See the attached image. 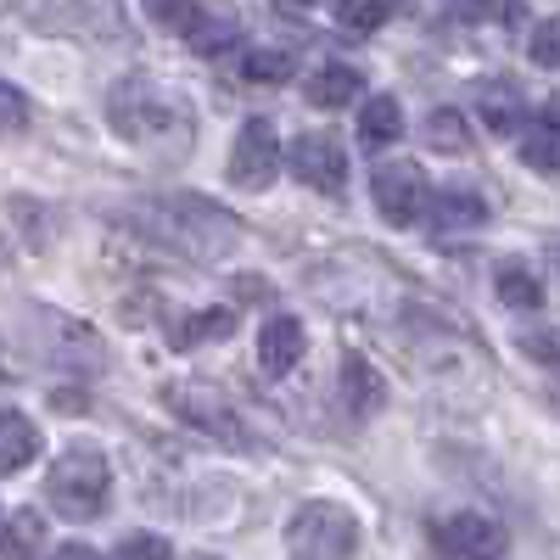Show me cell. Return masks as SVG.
<instances>
[{
  "mask_svg": "<svg viewBox=\"0 0 560 560\" xmlns=\"http://www.w3.org/2000/svg\"><path fill=\"white\" fill-rule=\"evenodd\" d=\"M45 499L57 504V516L68 522H96L107 499H113V471L96 448H68L51 459V471H45Z\"/></svg>",
  "mask_w": 560,
  "mask_h": 560,
  "instance_id": "obj_1",
  "label": "cell"
},
{
  "mask_svg": "<svg viewBox=\"0 0 560 560\" xmlns=\"http://www.w3.org/2000/svg\"><path fill=\"white\" fill-rule=\"evenodd\" d=\"M427 147H432V152H471V124H465V113L438 107V113L427 118Z\"/></svg>",
  "mask_w": 560,
  "mask_h": 560,
  "instance_id": "obj_18",
  "label": "cell"
},
{
  "mask_svg": "<svg viewBox=\"0 0 560 560\" xmlns=\"http://www.w3.org/2000/svg\"><path fill=\"white\" fill-rule=\"evenodd\" d=\"M140 7H147V18L158 28H168V34H191V23L202 18L197 0H140Z\"/></svg>",
  "mask_w": 560,
  "mask_h": 560,
  "instance_id": "obj_20",
  "label": "cell"
},
{
  "mask_svg": "<svg viewBox=\"0 0 560 560\" xmlns=\"http://www.w3.org/2000/svg\"><path fill=\"white\" fill-rule=\"evenodd\" d=\"M477 113H482V124L493 129V135H516L522 124H527V96L510 79H488L482 90H477Z\"/></svg>",
  "mask_w": 560,
  "mask_h": 560,
  "instance_id": "obj_11",
  "label": "cell"
},
{
  "mask_svg": "<svg viewBox=\"0 0 560 560\" xmlns=\"http://www.w3.org/2000/svg\"><path fill=\"white\" fill-rule=\"evenodd\" d=\"M185 39H191L197 51H208V57H213V51H224V45H236V18H208V12H202Z\"/></svg>",
  "mask_w": 560,
  "mask_h": 560,
  "instance_id": "obj_24",
  "label": "cell"
},
{
  "mask_svg": "<svg viewBox=\"0 0 560 560\" xmlns=\"http://www.w3.org/2000/svg\"><path fill=\"white\" fill-rule=\"evenodd\" d=\"M51 560H102V555L90 549V544H62V549H57Z\"/></svg>",
  "mask_w": 560,
  "mask_h": 560,
  "instance_id": "obj_29",
  "label": "cell"
},
{
  "mask_svg": "<svg viewBox=\"0 0 560 560\" xmlns=\"http://www.w3.org/2000/svg\"><path fill=\"white\" fill-rule=\"evenodd\" d=\"M549 258H555V269H560V242H555V247H549Z\"/></svg>",
  "mask_w": 560,
  "mask_h": 560,
  "instance_id": "obj_32",
  "label": "cell"
},
{
  "mask_svg": "<svg viewBox=\"0 0 560 560\" xmlns=\"http://www.w3.org/2000/svg\"><path fill=\"white\" fill-rule=\"evenodd\" d=\"M242 325V308L236 303H219V308H202V314H191V319H179L174 325V348H202V342H219V337H230Z\"/></svg>",
  "mask_w": 560,
  "mask_h": 560,
  "instance_id": "obj_15",
  "label": "cell"
},
{
  "mask_svg": "<svg viewBox=\"0 0 560 560\" xmlns=\"http://www.w3.org/2000/svg\"><path fill=\"white\" fill-rule=\"evenodd\" d=\"M370 197H376L382 219L409 230L415 219H427L432 208V191H427V168H415V163H382L376 174H370Z\"/></svg>",
  "mask_w": 560,
  "mask_h": 560,
  "instance_id": "obj_4",
  "label": "cell"
},
{
  "mask_svg": "<svg viewBox=\"0 0 560 560\" xmlns=\"http://www.w3.org/2000/svg\"><path fill=\"white\" fill-rule=\"evenodd\" d=\"M23 124H28V96L0 79V129H23Z\"/></svg>",
  "mask_w": 560,
  "mask_h": 560,
  "instance_id": "obj_27",
  "label": "cell"
},
{
  "mask_svg": "<svg viewBox=\"0 0 560 560\" xmlns=\"http://www.w3.org/2000/svg\"><path fill=\"white\" fill-rule=\"evenodd\" d=\"M527 57H533L538 68H560V12H555V18H544V23L533 28Z\"/></svg>",
  "mask_w": 560,
  "mask_h": 560,
  "instance_id": "obj_25",
  "label": "cell"
},
{
  "mask_svg": "<svg viewBox=\"0 0 560 560\" xmlns=\"http://www.w3.org/2000/svg\"><path fill=\"white\" fill-rule=\"evenodd\" d=\"M303 348H308V331L298 314H269L264 331H258V370L264 376H292V370L303 364Z\"/></svg>",
  "mask_w": 560,
  "mask_h": 560,
  "instance_id": "obj_8",
  "label": "cell"
},
{
  "mask_svg": "<svg viewBox=\"0 0 560 560\" xmlns=\"http://www.w3.org/2000/svg\"><path fill=\"white\" fill-rule=\"evenodd\" d=\"M292 174L303 185H314V191H325V197H342V185H348V152H342V140L325 135V129L303 135L298 147H292Z\"/></svg>",
  "mask_w": 560,
  "mask_h": 560,
  "instance_id": "obj_6",
  "label": "cell"
},
{
  "mask_svg": "<svg viewBox=\"0 0 560 560\" xmlns=\"http://www.w3.org/2000/svg\"><path fill=\"white\" fill-rule=\"evenodd\" d=\"M337 18H342L348 34H376V28L393 18V7H387V0H342Z\"/></svg>",
  "mask_w": 560,
  "mask_h": 560,
  "instance_id": "obj_22",
  "label": "cell"
},
{
  "mask_svg": "<svg viewBox=\"0 0 560 560\" xmlns=\"http://www.w3.org/2000/svg\"><path fill=\"white\" fill-rule=\"evenodd\" d=\"M45 549V516L39 510H12L0 522V560H39Z\"/></svg>",
  "mask_w": 560,
  "mask_h": 560,
  "instance_id": "obj_14",
  "label": "cell"
},
{
  "mask_svg": "<svg viewBox=\"0 0 560 560\" xmlns=\"http://www.w3.org/2000/svg\"><path fill=\"white\" fill-rule=\"evenodd\" d=\"M359 90H364V79H359L353 68H342V62H325V68H314V73H308L303 96H308V107H319V113H337V107L359 102Z\"/></svg>",
  "mask_w": 560,
  "mask_h": 560,
  "instance_id": "obj_12",
  "label": "cell"
},
{
  "mask_svg": "<svg viewBox=\"0 0 560 560\" xmlns=\"http://www.w3.org/2000/svg\"><path fill=\"white\" fill-rule=\"evenodd\" d=\"M39 454V432H34V420L18 415V409H0V477H12L23 471V465Z\"/></svg>",
  "mask_w": 560,
  "mask_h": 560,
  "instance_id": "obj_13",
  "label": "cell"
},
{
  "mask_svg": "<svg viewBox=\"0 0 560 560\" xmlns=\"http://www.w3.org/2000/svg\"><path fill=\"white\" fill-rule=\"evenodd\" d=\"M522 348H527V359L560 370V331H533V337H522Z\"/></svg>",
  "mask_w": 560,
  "mask_h": 560,
  "instance_id": "obj_28",
  "label": "cell"
},
{
  "mask_svg": "<svg viewBox=\"0 0 560 560\" xmlns=\"http://www.w3.org/2000/svg\"><path fill=\"white\" fill-rule=\"evenodd\" d=\"M242 79L247 84H287L292 79V57L287 51H247L242 57Z\"/></svg>",
  "mask_w": 560,
  "mask_h": 560,
  "instance_id": "obj_21",
  "label": "cell"
},
{
  "mask_svg": "<svg viewBox=\"0 0 560 560\" xmlns=\"http://www.w3.org/2000/svg\"><path fill=\"white\" fill-rule=\"evenodd\" d=\"M499 303H510V308H538V303H544L538 275H527V269H504V275H499Z\"/></svg>",
  "mask_w": 560,
  "mask_h": 560,
  "instance_id": "obj_23",
  "label": "cell"
},
{
  "mask_svg": "<svg viewBox=\"0 0 560 560\" xmlns=\"http://www.w3.org/2000/svg\"><path fill=\"white\" fill-rule=\"evenodd\" d=\"M191 560H219V555H191Z\"/></svg>",
  "mask_w": 560,
  "mask_h": 560,
  "instance_id": "obj_33",
  "label": "cell"
},
{
  "mask_svg": "<svg viewBox=\"0 0 560 560\" xmlns=\"http://www.w3.org/2000/svg\"><path fill=\"white\" fill-rule=\"evenodd\" d=\"M398 135H404V107L393 96H370L364 113H359V140L370 152H382V147H393Z\"/></svg>",
  "mask_w": 560,
  "mask_h": 560,
  "instance_id": "obj_17",
  "label": "cell"
},
{
  "mask_svg": "<svg viewBox=\"0 0 560 560\" xmlns=\"http://www.w3.org/2000/svg\"><path fill=\"white\" fill-rule=\"evenodd\" d=\"M337 393L348 404L353 420H370L382 404H387V382H382V370L370 364L364 353H342V376H337Z\"/></svg>",
  "mask_w": 560,
  "mask_h": 560,
  "instance_id": "obj_10",
  "label": "cell"
},
{
  "mask_svg": "<svg viewBox=\"0 0 560 560\" xmlns=\"http://www.w3.org/2000/svg\"><path fill=\"white\" fill-rule=\"evenodd\" d=\"M522 163L533 174H560V124H538L522 135Z\"/></svg>",
  "mask_w": 560,
  "mask_h": 560,
  "instance_id": "obj_19",
  "label": "cell"
},
{
  "mask_svg": "<svg viewBox=\"0 0 560 560\" xmlns=\"http://www.w3.org/2000/svg\"><path fill=\"white\" fill-rule=\"evenodd\" d=\"M427 219H432V230H477L488 219V202L477 191H438Z\"/></svg>",
  "mask_w": 560,
  "mask_h": 560,
  "instance_id": "obj_16",
  "label": "cell"
},
{
  "mask_svg": "<svg viewBox=\"0 0 560 560\" xmlns=\"http://www.w3.org/2000/svg\"><path fill=\"white\" fill-rule=\"evenodd\" d=\"M163 118H168V113H163L158 90H152L147 79H124V84L113 90V124H118L124 140H147Z\"/></svg>",
  "mask_w": 560,
  "mask_h": 560,
  "instance_id": "obj_9",
  "label": "cell"
},
{
  "mask_svg": "<svg viewBox=\"0 0 560 560\" xmlns=\"http://www.w3.org/2000/svg\"><path fill=\"white\" fill-rule=\"evenodd\" d=\"M163 208H168V224H174L179 247H191V253H202V258H219L224 247L242 242V224L224 219V213H219L213 202H202V197H168Z\"/></svg>",
  "mask_w": 560,
  "mask_h": 560,
  "instance_id": "obj_3",
  "label": "cell"
},
{
  "mask_svg": "<svg viewBox=\"0 0 560 560\" xmlns=\"http://www.w3.org/2000/svg\"><path fill=\"white\" fill-rule=\"evenodd\" d=\"M359 516L331 499H308L287 522V560H353Z\"/></svg>",
  "mask_w": 560,
  "mask_h": 560,
  "instance_id": "obj_2",
  "label": "cell"
},
{
  "mask_svg": "<svg viewBox=\"0 0 560 560\" xmlns=\"http://www.w3.org/2000/svg\"><path fill=\"white\" fill-rule=\"evenodd\" d=\"M549 409H555V415H560V382H555V387H549Z\"/></svg>",
  "mask_w": 560,
  "mask_h": 560,
  "instance_id": "obj_30",
  "label": "cell"
},
{
  "mask_svg": "<svg viewBox=\"0 0 560 560\" xmlns=\"http://www.w3.org/2000/svg\"><path fill=\"white\" fill-rule=\"evenodd\" d=\"M438 549L454 555V560H499L504 555V527L493 516H477V510H459V516H443L438 522Z\"/></svg>",
  "mask_w": 560,
  "mask_h": 560,
  "instance_id": "obj_7",
  "label": "cell"
},
{
  "mask_svg": "<svg viewBox=\"0 0 560 560\" xmlns=\"http://www.w3.org/2000/svg\"><path fill=\"white\" fill-rule=\"evenodd\" d=\"M280 168V140H275V124L269 118H247L236 129V147H230V179L242 191H264Z\"/></svg>",
  "mask_w": 560,
  "mask_h": 560,
  "instance_id": "obj_5",
  "label": "cell"
},
{
  "mask_svg": "<svg viewBox=\"0 0 560 560\" xmlns=\"http://www.w3.org/2000/svg\"><path fill=\"white\" fill-rule=\"evenodd\" d=\"M174 549H168V538H158V533H135V538H124L118 549H113V560H168Z\"/></svg>",
  "mask_w": 560,
  "mask_h": 560,
  "instance_id": "obj_26",
  "label": "cell"
},
{
  "mask_svg": "<svg viewBox=\"0 0 560 560\" xmlns=\"http://www.w3.org/2000/svg\"><path fill=\"white\" fill-rule=\"evenodd\" d=\"M275 7H314V0H275Z\"/></svg>",
  "mask_w": 560,
  "mask_h": 560,
  "instance_id": "obj_31",
  "label": "cell"
}]
</instances>
